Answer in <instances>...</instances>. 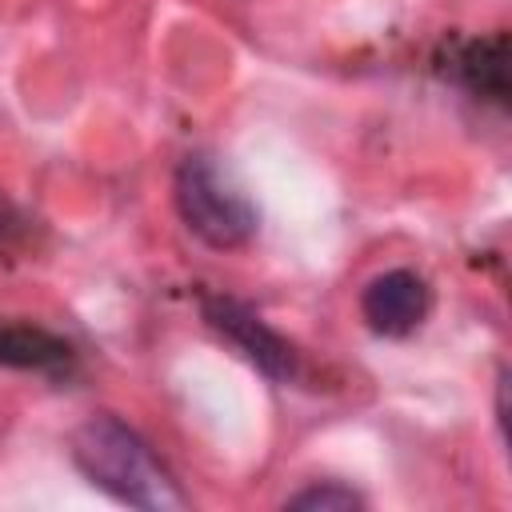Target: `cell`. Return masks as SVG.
Here are the masks:
<instances>
[{"label": "cell", "instance_id": "6da1fadb", "mask_svg": "<svg viewBox=\"0 0 512 512\" xmlns=\"http://www.w3.org/2000/svg\"><path fill=\"white\" fill-rule=\"evenodd\" d=\"M72 464L112 500L140 512H180L188 508L184 488L148 448V440L124 420L100 412L72 432Z\"/></svg>", "mask_w": 512, "mask_h": 512}, {"label": "cell", "instance_id": "7a4b0ae2", "mask_svg": "<svg viewBox=\"0 0 512 512\" xmlns=\"http://www.w3.org/2000/svg\"><path fill=\"white\" fill-rule=\"evenodd\" d=\"M172 196L184 228L208 248H240L260 228L256 204L208 156H188L176 168Z\"/></svg>", "mask_w": 512, "mask_h": 512}, {"label": "cell", "instance_id": "3957f363", "mask_svg": "<svg viewBox=\"0 0 512 512\" xmlns=\"http://www.w3.org/2000/svg\"><path fill=\"white\" fill-rule=\"evenodd\" d=\"M204 320L220 336H228L268 380H296V372H300L296 348L276 328H268L248 304H240L232 296H204Z\"/></svg>", "mask_w": 512, "mask_h": 512}, {"label": "cell", "instance_id": "277c9868", "mask_svg": "<svg viewBox=\"0 0 512 512\" xmlns=\"http://www.w3.org/2000/svg\"><path fill=\"white\" fill-rule=\"evenodd\" d=\"M428 284L412 268H388L372 276L360 292V312L380 336H408L428 316Z\"/></svg>", "mask_w": 512, "mask_h": 512}, {"label": "cell", "instance_id": "5b68a950", "mask_svg": "<svg viewBox=\"0 0 512 512\" xmlns=\"http://www.w3.org/2000/svg\"><path fill=\"white\" fill-rule=\"evenodd\" d=\"M68 360V344L32 324H0V364L12 368H56Z\"/></svg>", "mask_w": 512, "mask_h": 512}, {"label": "cell", "instance_id": "8992f818", "mask_svg": "<svg viewBox=\"0 0 512 512\" xmlns=\"http://www.w3.org/2000/svg\"><path fill=\"white\" fill-rule=\"evenodd\" d=\"M284 508H292V512H356V508H364V496L340 480H324V484H308L296 496H288Z\"/></svg>", "mask_w": 512, "mask_h": 512}, {"label": "cell", "instance_id": "52a82bcc", "mask_svg": "<svg viewBox=\"0 0 512 512\" xmlns=\"http://www.w3.org/2000/svg\"><path fill=\"white\" fill-rule=\"evenodd\" d=\"M4 228H8V204H4V196H0V236H4Z\"/></svg>", "mask_w": 512, "mask_h": 512}]
</instances>
